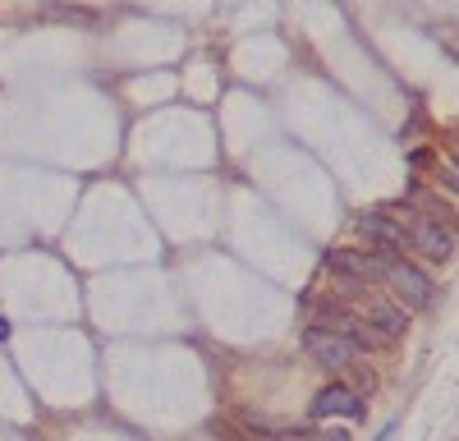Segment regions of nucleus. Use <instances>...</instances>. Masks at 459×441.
Wrapping results in <instances>:
<instances>
[{"mask_svg":"<svg viewBox=\"0 0 459 441\" xmlns=\"http://www.w3.org/2000/svg\"><path fill=\"white\" fill-rule=\"evenodd\" d=\"M381 281L395 290V304L400 308H432V299H437V285L428 281V272L418 267V263H404V257H386Z\"/></svg>","mask_w":459,"mask_h":441,"instance_id":"1","label":"nucleus"},{"mask_svg":"<svg viewBox=\"0 0 459 441\" xmlns=\"http://www.w3.org/2000/svg\"><path fill=\"white\" fill-rule=\"evenodd\" d=\"M404 248H413L418 257H432V263H450L455 257V235L437 216L404 212Z\"/></svg>","mask_w":459,"mask_h":441,"instance_id":"2","label":"nucleus"},{"mask_svg":"<svg viewBox=\"0 0 459 441\" xmlns=\"http://www.w3.org/2000/svg\"><path fill=\"white\" fill-rule=\"evenodd\" d=\"M359 235L372 248V257H404V220H391V212H368L359 220Z\"/></svg>","mask_w":459,"mask_h":441,"instance_id":"3","label":"nucleus"},{"mask_svg":"<svg viewBox=\"0 0 459 441\" xmlns=\"http://www.w3.org/2000/svg\"><path fill=\"white\" fill-rule=\"evenodd\" d=\"M354 317H363L368 331H381V341H400L404 336V326H409V313L391 299H381V294H359V308H350Z\"/></svg>","mask_w":459,"mask_h":441,"instance_id":"4","label":"nucleus"},{"mask_svg":"<svg viewBox=\"0 0 459 441\" xmlns=\"http://www.w3.org/2000/svg\"><path fill=\"white\" fill-rule=\"evenodd\" d=\"M381 267H386L381 257L359 253V248H331V253H326V272L354 281V285H377V281H381Z\"/></svg>","mask_w":459,"mask_h":441,"instance_id":"5","label":"nucleus"},{"mask_svg":"<svg viewBox=\"0 0 459 441\" xmlns=\"http://www.w3.org/2000/svg\"><path fill=\"white\" fill-rule=\"evenodd\" d=\"M303 350H308L322 368H331V373H340V368H350V363H354L350 341L335 336V331H326V326H308V331H303Z\"/></svg>","mask_w":459,"mask_h":441,"instance_id":"6","label":"nucleus"},{"mask_svg":"<svg viewBox=\"0 0 459 441\" xmlns=\"http://www.w3.org/2000/svg\"><path fill=\"white\" fill-rule=\"evenodd\" d=\"M350 419V423H359L368 410H363V395L354 391V386H344V382H331L326 391H317V400H313V419Z\"/></svg>","mask_w":459,"mask_h":441,"instance_id":"7","label":"nucleus"},{"mask_svg":"<svg viewBox=\"0 0 459 441\" xmlns=\"http://www.w3.org/2000/svg\"><path fill=\"white\" fill-rule=\"evenodd\" d=\"M308 441H350L344 432H317V437H308Z\"/></svg>","mask_w":459,"mask_h":441,"instance_id":"8","label":"nucleus"},{"mask_svg":"<svg viewBox=\"0 0 459 441\" xmlns=\"http://www.w3.org/2000/svg\"><path fill=\"white\" fill-rule=\"evenodd\" d=\"M377 441H395V423H386V428H381V432H377Z\"/></svg>","mask_w":459,"mask_h":441,"instance_id":"9","label":"nucleus"},{"mask_svg":"<svg viewBox=\"0 0 459 441\" xmlns=\"http://www.w3.org/2000/svg\"><path fill=\"white\" fill-rule=\"evenodd\" d=\"M0 341H10V322L5 317H0Z\"/></svg>","mask_w":459,"mask_h":441,"instance_id":"10","label":"nucleus"}]
</instances>
